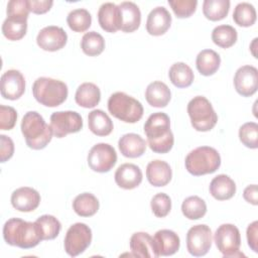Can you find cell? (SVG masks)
Here are the masks:
<instances>
[{"instance_id": "obj_1", "label": "cell", "mask_w": 258, "mask_h": 258, "mask_svg": "<svg viewBox=\"0 0 258 258\" xmlns=\"http://www.w3.org/2000/svg\"><path fill=\"white\" fill-rule=\"evenodd\" d=\"M144 133L150 149L155 153H167L171 150L174 137L170 130V119L163 112L151 114L144 124Z\"/></svg>"}, {"instance_id": "obj_2", "label": "cell", "mask_w": 258, "mask_h": 258, "mask_svg": "<svg viewBox=\"0 0 258 258\" xmlns=\"http://www.w3.org/2000/svg\"><path fill=\"white\" fill-rule=\"evenodd\" d=\"M3 238L8 245L21 249L33 248L42 241L38 225L19 218H11L5 222Z\"/></svg>"}, {"instance_id": "obj_3", "label": "cell", "mask_w": 258, "mask_h": 258, "mask_svg": "<svg viewBox=\"0 0 258 258\" xmlns=\"http://www.w3.org/2000/svg\"><path fill=\"white\" fill-rule=\"evenodd\" d=\"M20 127L26 145L31 149H43L51 141L52 129L36 111L25 113Z\"/></svg>"}, {"instance_id": "obj_4", "label": "cell", "mask_w": 258, "mask_h": 258, "mask_svg": "<svg viewBox=\"0 0 258 258\" xmlns=\"http://www.w3.org/2000/svg\"><path fill=\"white\" fill-rule=\"evenodd\" d=\"M32 94L35 100L45 107H57L68 98L67 84L59 80L40 77L32 85Z\"/></svg>"}, {"instance_id": "obj_5", "label": "cell", "mask_w": 258, "mask_h": 258, "mask_svg": "<svg viewBox=\"0 0 258 258\" xmlns=\"http://www.w3.org/2000/svg\"><path fill=\"white\" fill-rule=\"evenodd\" d=\"M184 164L190 174L201 176L214 173L221 165V156L213 147L200 146L186 155Z\"/></svg>"}, {"instance_id": "obj_6", "label": "cell", "mask_w": 258, "mask_h": 258, "mask_svg": "<svg viewBox=\"0 0 258 258\" xmlns=\"http://www.w3.org/2000/svg\"><path fill=\"white\" fill-rule=\"evenodd\" d=\"M108 111L125 123H136L143 116L142 104L124 92H116L110 96Z\"/></svg>"}, {"instance_id": "obj_7", "label": "cell", "mask_w": 258, "mask_h": 258, "mask_svg": "<svg viewBox=\"0 0 258 258\" xmlns=\"http://www.w3.org/2000/svg\"><path fill=\"white\" fill-rule=\"evenodd\" d=\"M187 113L191 126L200 132L212 130L218 122L217 113L211 102L204 96H196L188 102Z\"/></svg>"}, {"instance_id": "obj_8", "label": "cell", "mask_w": 258, "mask_h": 258, "mask_svg": "<svg viewBox=\"0 0 258 258\" xmlns=\"http://www.w3.org/2000/svg\"><path fill=\"white\" fill-rule=\"evenodd\" d=\"M214 240L218 250L224 257L244 256L239 251L241 235L239 229L233 224H223L215 232Z\"/></svg>"}, {"instance_id": "obj_9", "label": "cell", "mask_w": 258, "mask_h": 258, "mask_svg": "<svg viewBox=\"0 0 258 258\" xmlns=\"http://www.w3.org/2000/svg\"><path fill=\"white\" fill-rule=\"evenodd\" d=\"M92 242V230L85 223H76L67 231L64 237V250L71 257H76L90 246Z\"/></svg>"}, {"instance_id": "obj_10", "label": "cell", "mask_w": 258, "mask_h": 258, "mask_svg": "<svg viewBox=\"0 0 258 258\" xmlns=\"http://www.w3.org/2000/svg\"><path fill=\"white\" fill-rule=\"evenodd\" d=\"M87 161L92 170L100 173L108 172L117 162V153L112 145L97 143L90 149Z\"/></svg>"}, {"instance_id": "obj_11", "label": "cell", "mask_w": 258, "mask_h": 258, "mask_svg": "<svg viewBox=\"0 0 258 258\" xmlns=\"http://www.w3.org/2000/svg\"><path fill=\"white\" fill-rule=\"evenodd\" d=\"M50 127L56 138L77 133L83 128V119L76 111H58L50 116Z\"/></svg>"}, {"instance_id": "obj_12", "label": "cell", "mask_w": 258, "mask_h": 258, "mask_svg": "<svg viewBox=\"0 0 258 258\" xmlns=\"http://www.w3.org/2000/svg\"><path fill=\"white\" fill-rule=\"evenodd\" d=\"M212 231L209 226L200 224L189 228L186 234V248L196 257L206 255L212 246Z\"/></svg>"}, {"instance_id": "obj_13", "label": "cell", "mask_w": 258, "mask_h": 258, "mask_svg": "<svg viewBox=\"0 0 258 258\" xmlns=\"http://www.w3.org/2000/svg\"><path fill=\"white\" fill-rule=\"evenodd\" d=\"M68 41L67 32L59 26H45L36 36L37 45L46 51H56L64 47Z\"/></svg>"}, {"instance_id": "obj_14", "label": "cell", "mask_w": 258, "mask_h": 258, "mask_svg": "<svg viewBox=\"0 0 258 258\" xmlns=\"http://www.w3.org/2000/svg\"><path fill=\"white\" fill-rule=\"evenodd\" d=\"M234 87L243 97H251L258 89V70L253 66L239 68L234 76Z\"/></svg>"}, {"instance_id": "obj_15", "label": "cell", "mask_w": 258, "mask_h": 258, "mask_svg": "<svg viewBox=\"0 0 258 258\" xmlns=\"http://www.w3.org/2000/svg\"><path fill=\"white\" fill-rule=\"evenodd\" d=\"M1 95L7 100L19 99L25 91V79L18 70H8L1 76Z\"/></svg>"}, {"instance_id": "obj_16", "label": "cell", "mask_w": 258, "mask_h": 258, "mask_svg": "<svg viewBox=\"0 0 258 258\" xmlns=\"http://www.w3.org/2000/svg\"><path fill=\"white\" fill-rule=\"evenodd\" d=\"M39 203L40 195L36 189L29 186L16 188L11 195V205L19 212H32L39 206Z\"/></svg>"}, {"instance_id": "obj_17", "label": "cell", "mask_w": 258, "mask_h": 258, "mask_svg": "<svg viewBox=\"0 0 258 258\" xmlns=\"http://www.w3.org/2000/svg\"><path fill=\"white\" fill-rule=\"evenodd\" d=\"M98 21L101 28L107 32L114 33L121 29L122 18L121 12L115 3H103L98 11Z\"/></svg>"}, {"instance_id": "obj_18", "label": "cell", "mask_w": 258, "mask_h": 258, "mask_svg": "<svg viewBox=\"0 0 258 258\" xmlns=\"http://www.w3.org/2000/svg\"><path fill=\"white\" fill-rule=\"evenodd\" d=\"M171 15L163 6L153 8L146 20V30L150 35L159 36L164 34L170 27Z\"/></svg>"}, {"instance_id": "obj_19", "label": "cell", "mask_w": 258, "mask_h": 258, "mask_svg": "<svg viewBox=\"0 0 258 258\" xmlns=\"http://www.w3.org/2000/svg\"><path fill=\"white\" fill-rule=\"evenodd\" d=\"M142 171L139 166L133 163H123L115 171V182L124 189H133L142 181Z\"/></svg>"}, {"instance_id": "obj_20", "label": "cell", "mask_w": 258, "mask_h": 258, "mask_svg": "<svg viewBox=\"0 0 258 258\" xmlns=\"http://www.w3.org/2000/svg\"><path fill=\"white\" fill-rule=\"evenodd\" d=\"M153 242L158 257L173 255L178 251L180 246L178 235L168 229L157 231L153 236Z\"/></svg>"}, {"instance_id": "obj_21", "label": "cell", "mask_w": 258, "mask_h": 258, "mask_svg": "<svg viewBox=\"0 0 258 258\" xmlns=\"http://www.w3.org/2000/svg\"><path fill=\"white\" fill-rule=\"evenodd\" d=\"M130 250L135 257L142 258H156L158 257L153 237L145 232H136L130 238Z\"/></svg>"}, {"instance_id": "obj_22", "label": "cell", "mask_w": 258, "mask_h": 258, "mask_svg": "<svg viewBox=\"0 0 258 258\" xmlns=\"http://www.w3.org/2000/svg\"><path fill=\"white\" fill-rule=\"evenodd\" d=\"M146 177L153 186H164L171 180L172 170L166 161L155 159L146 166Z\"/></svg>"}, {"instance_id": "obj_23", "label": "cell", "mask_w": 258, "mask_h": 258, "mask_svg": "<svg viewBox=\"0 0 258 258\" xmlns=\"http://www.w3.org/2000/svg\"><path fill=\"white\" fill-rule=\"evenodd\" d=\"M118 146L122 155L128 158L140 157L146 150L145 140L136 133L122 135L118 141Z\"/></svg>"}, {"instance_id": "obj_24", "label": "cell", "mask_w": 258, "mask_h": 258, "mask_svg": "<svg viewBox=\"0 0 258 258\" xmlns=\"http://www.w3.org/2000/svg\"><path fill=\"white\" fill-rule=\"evenodd\" d=\"M171 98V92L166 84L160 81L150 83L145 90V99L147 103L155 108H164Z\"/></svg>"}, {"instance_id": "obj_25", "label": "cell", "mask_w": 258, "mask_h": 258, "mask_svg": "<svg viewBox=\"0 0 258 258\" xmlns=\"http://www.w3.org/2000/svg\"><path fill=\"white\" fill-rule=\"evenodd\" d=\"M118 7L122 18L121 30L128 33L137 30L141 23V12L139 7L131 1L121 2Z\"/></svg>"}, {"instance_id": "obj_26", "label": "cell", "mask_w": 258, "mask_h": 258, "mask_svg": "<svg viewBox=\"0 0 258 258\" xmlns=\"http://www.w3.org/2000/svg\"><path fill=\"white\" fill-rule=\"evenodd\" d=\"M210 194L218 201L230 200L236 194L235 181L226 174L215 176L210 183Z\"/></svg>"}, {"instance_id": "obj_27", "label": "cell", "mask_w": 258, "mask_h": 258, "mask_svg": "<svg viewBox=\"0 0 258 258\" xmlns=\"http://www.w3.org/2000/svg\"><path fill=\"white\" fill-rule=\"evenodd\" d=\"M76 103L83 108H94L101 100V91L99 87L93 83L81 84L75 94Z\"/></svg>"}, {"instance_id": "obj_28", "label": "cell", "mask_w": 258, "mask_h": 258, "mask_svg": "<svg viewBox=\"0 0 258 258\" xmlns=\"http://www.w3.org/2000/svg\"><path fill=\"white\" fill-rule=\"evenodd\" d=\"M88 125L91 132L97 136H108L114 128L111 118L100 109H95L89 113Z\"/></svg>"}, {"instance_id": "obj_29", "label": "cell", "mask_w": 258, "mask_h": 258, "mask_svg": "<svg viewBox=\"0 0 258 258\" xmlns=\"http://www.w3.org/2000/svg\"><path fill=\"white\" fill-rule=\"evenodd\" d=\"M221 57L218 52L213 49H203L199 52L196 59V66L199 73L209 77L214 75L220 68Z\"/></svg>"}, {"instance_id": "obj_30", "label": "cell", "mask_w": 258, "mask_h": 258, "mask_svg": "<svg viewBox=\"0 0 258 258\" xmlns=\"http://www.w3.org/2000/svg\"><path fill=\"white\" fill-rule=\"evenodd\" d=\"M168 77L172 85L176 88H187L192 84L195 79L192 70L182 61L175 62L170 67Z\"/></svg>"}, {"instance_id": "obj_31", "label": "cell", "mask_w": 258, "mask_h": 258, "mask_svg": "<svg viewBox=\"0 0 258 258\" xmlns=\"http://www.w3.org/2000/svg\"><path fill=\"white\" fill-rule=\"evenodd\" d=\"M100 204L98 199L91 192L78 195L73 202V209L80 217H92L99 210Z\"/></svg>"}, {"instance_id": "obj_32", "label": "cell", "mask_w": 258, "mask_h": 258, "mask_svg": "<svg viewBox=\"0 0 258 258\" xmlns=\"http://www.w3.org/2000/svg\"><path fill=\"white\" fill-rule=\"evenodd\" d=\"M237 38V30L228 24L216 26L212 31L213 42L222 48H229L233 46L236 43Z\"/></svg>"}, {"instance_id": "obj_33", "label": "cell", "mask_w": 258, "mask_h": 258, "mask_svg": "<svg viewBox=\"0 0 258 258\" xmlns=\"http://www.w3.org/2000/svg\"><path fill=\"white\" fill-rule=\"evenodd\" d=\"M230 10L229 0H205L203 2V13L211 21L224 19Z\"/></svg>"}, {"instance_id": "obj_34", "label": "cell", "mask_w": 258, "mask_h": 258, "mask_svg": "<svg viewBox=\"0 0 258 258\" xmlns=\"http://www.w3.org/2000/svg\"><path fill=\"white\" fill-rule=\"evenodd\" d=\"M81 48L83 52L89 56L99 55L105 49V39L100 33L89 31L82 37Z\"/></svg>"}, {"instance_id": "obj_35", "label": "cell", "mask_w": 258, "mask_h": 258, "mask_svg": "<svg viewBox=\"0 0 258 258\" xmlns=\"http://www.w3.org/2000/svg\"><path fill=\"white\" fill-rule=\"evenodd\" d=\"M181 212L188 220H199L206 215L207 204L200 197L191 196L182 202Z\"/></svg>"}, {"instance_id": "obj_36", "label": "cell", "mask_w": 258, "mask_h": 258, "mask_svg": "<svg viewBox=\"0 0 258 258\" xmlns=\"http://www.w3.org/2000/svg\"><path fill=\"white\" fill-rule=\"evenodd\" d=\"M69 27L75 32H84L92 24L91 13L84 8H78L71 11L67 16Z\"/></svg>"}, {"instance_id": "obj_37", "label": "cell", "mask_w": 258, "mask_h": 258, "mask_svg": "<svg viewBox=\"0 0 258 258\" xmlns=\"http://www.w3.org/2000/svg\"><path fill=\"white\" fill-rule=\"evenodd\" d=\"M255 7L248 2H241L236 5L233 12V20L242 27L252 26L256 22Z\"/></svg>"}, {"instance_id": "obj_38", "label": "cell", "mask_w": 258, "mask_h": 258, "mask_svg": "<svg viewBox=\"0 0 258 258\" xmlns=\"http://www.w3.org/2000/svg\"><path fill=\"white\" fill-rule=\"evenodd\" d=\"M35 223L38 225L42 241L43 240H52L56 238L61 230V224L60 222L51 215H42L37 220Z\"/></svg>"}, {"instance_id": "obj_39", "label": "cell", "mask_w": 258, "mask_h": 258, "mask_svg": "<svg viewBox=\"0 0 258 258\" xmlns=\"http://www.w3.org/2000/svg\"><path fill=\"white\" fill-rule=\"evenodd\" d=\"M27 31V21L6 18L2 24V33L8 40H20Z\"/></svg>"}, {"instance_id": "obj_40", "label": "cell", "mask_w": 258, "mask_h": 258, "mask_svg": "<svg viewBox=\"0 0 258 258\" xmlns=\"http://www.w3.org/2000/svg\"><path fill=\"white\" fill-rule=\"evenodd\" d=\"M240 141L248 148L258 147V124L255 122L244 123L239 129Z\"/></svg>"}, {"instance_id": "obj_41", "label": "cell", "mask_w": 258, "mask_h": 258, "mask_svg": "<svg viewBox=\"0 0 258 258\" xmlns=\"http://www.w3.org/2000/svg\"><path fill=\"white\" fill-rule=\"evenodd\" d=\"M29 11L28 0H10L7 3V18L18 21H27Z\"/></svg>"}, {"instance_id": "obj_42", "label": "cell", "mask_w": 258, "mask_h": 258, "mask_svg": "<svg viewBox=\"0 0 258 258\" xmlns=\"http://www.w3.org/2000/svg\"><path fill=\"white\" fill-rule=\"evenodd\" d=\"M152 213L157 218L166 217L171 210V200L168 195L164 192H159L153 196L150 202Z\"/></svg>"}, {"instance_id": "obj_43", "label": "cell", "mask_w": 258, "mask_h": 258, "mask_svg": "<svg viewBox=\"0 0 258 258\" xmlns=\"http://www.w3.org/2000/svg\"><path fill=\"white\" fill-rule=\"evenodd\" d=\"M168 4L177 18H187L196 12L198 1L197 0H168Z\"/></svg>"}, {"instance_id": "obj_44", "label": "cell", "mask_w": 258, "mask_h": 258, "mask_svg": "<svg viewBox=\"0 0 258 258\" xmlns=\"http://www.w3.org/2000/svg\"><path fill=\"white\" fill-rule=\"evenodd\" d=\"M17 112L13 107L0 105V129L11 130L16 124Z\"/></svg>"}, {"instance_id": "obj_45", "label": "cell", "mask_w": 258, "mask_h": 258, "mask_svg": "<svg viewBox=\"0 0 258 258\" xmlns=\"http://www.w3.org/2000/svg\"><path fill=\"white\" fill-rule=\"evenodd\" d=\"M0 161L4 163L13 156L14 143L12 139L4 134L0 135Z\"/></svg>"}, {"instance_id": "obj_46", "label": "cell", "mask_w": 258, "mask_h": 258, "mask_svg": "<svg viewBox=\"0 0 258 258\" xmlns=\"http://www.w3.org/2000/svg\"><path fill=\"white\" fill-rule=\"evenodd\" d=\"M247 242L251 250L255 253L258 252V222L254 221L247 228Z\"/></svg>"}, {"instance_id": "obj_47", "label": "cell", "mask_w": 258, "mask_h": 258, "mask_svg": "<svg viewBox=\"0 0 258 258\" xmlns=\"http://www.w3.org/2000/svg\"><path fill=\"white\" fill-rule=\"evenodd\" d=\"M30 11L34 14H44L50 10L53 5L51 0H28Z\"/></svg>"}, {"instance_id": "obj_48", "label": "cell", "mask_w": 258, "mask_h": 258, "mask_svg": "<svg viewBox=\"0 0 258 258\" xmlns=\"http://www.w3.org/2000/svg\"><path fill=\"white\" fill-rule=\"evenodd\" d=\"M243 198L246 202L249 204H252L253 206H257L258 204V198H257V184H251L245 187L243 191Z\"/></svg>"}, {"instance_id": "obj_49", "label": "cell", "mask_w": 258, "mask_h": 258, "mask_svg": "<svg viewBox=\"0 0 258 258\" xmlns=\"http://www.w3.org/2000/svg\"><path fill=\"white\" fill-rule=\"evenodd\" d=\"M256 44H257V38H254V39H253V41H252V43L250 44V49H251L252 54L254 55V57H257V54H256V52H255Z\"/></svg>"}]
</instances>
